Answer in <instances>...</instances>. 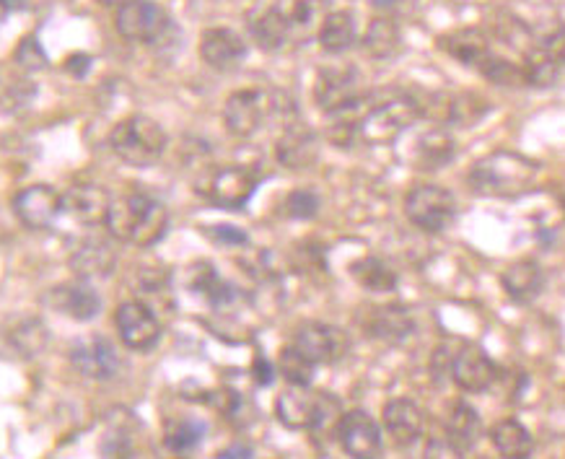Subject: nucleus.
<instances>
[{
	"mask_svg": "<svg viewBox=\"0 0 565 459\" xmlns=\"http://www.w3.org/2000/svg\"><path fill=\"white\" fill-rule=\"evenodd\" d=\"M540 177V166L514 151H493L475 161L467 185L480 198H521Z\"/></svg>",
	"mask_w": 565,
	"mask_h": 459,
	"instance_id": "1",
	"label": "nucleus"
},
{
	"mask_svg": "<svg viewBox=\"0 0 565 459\" xmlns=\"http://www.w3.org/2000/svg\"><path fill=\"white\" fill-rule=\"evenodd\" d=\"M104 226L120 242L135 244V247H151L166 234L169 213H166L164 203H159L151 195L130 192V195H122V198L109 203Z\"/></svg>",
	"mask_w": 565,
	"mask_h": 459,
	"instance_id": "2",
	"label": "nucleus"
},
{
	"mask_svg": "<svg viewBox=\"0 0 565 459\" xmlns=\"http://www.w3.org/2000/svg\"><path fill=\"white\" fill-rule=\"evenodd\" d=\"M278 421L293 431H332L340 423V402L327 392H312L309 387H293L280 392L275 400Z\"/></svg>",
	"mask_w": 565,
	"mask_h": 459,
	"instance_id": "3",
	"label": "nucleus"
},
{
	"mask_svg": "<svg viewBox=\"0 0 565 459\" xmlns=\"http://www.w3.org/2000/svg\"><path fill=\"white\" fill-rule=\"evenodd\" d=\"M109 146L117 153V159H122L125 164L146 169L164 156L166 133L151 117L133 115L112 130Z\"/></svg>",
	"mask_w": 565,
	"mask_h": 459,
	"instance_id": "4",
	"label": "nucleus"
},
{
	"mask_svg": "<svg viewBox=\"0 0 565 459\" xmlns=\"http://www.w3.org/2000/svg\"><path fill=\"white\" fill-rule=\"evenodd\" d=\"M420 115H423V109L413 96H394L366 112V117L358 122V138L369 146H384L413 128Z\"/></svg>",
	"mask_w": 565,
	"mask_h": 459,
	"instance_id": "5",
	"label": "nucleus"
},
{
	"mask_svg": "<svg viewBox=\"0 0 565 459\" xmlns=\"http://www.w3.org/2000/svg\"><path fill=\"white\" fill-rule=\"evenodd\" d=\"M407 218L426 234H441L457 218V198L441 185H415L405 198Z\"/></svg>",
	"mask_w": 565,
	"mask_h": 459,
	"instance_id": "6",
	"label": "nucleus"
},
{
	"mask_svg": "<svg viewBox=\"0 0 565 459\" xmlns=\"http://www.w3.org/2000/svg\"><path fill=\"white\" fill-rule=\"evenodd\" d=\"M363 99V83L356 68L332 65L322 68L314 81V102L327 115H345Z\"/></svg>",
	"mask_w": 565,
	"mask_h": 459,
	"instance_id": "7",
	"label": "nucleus"
},
{
	"mask_svg": "<svg viewBox=\"0 0 565 459\" xmlns=\"http://www.w3.org/2000/svg\"><path fill=\"white\" fill-rule=\"evenodd\" d=\"M260 187V177L249 166H221L210 172L205 187H200L205 198L226 211H242Z\"/></svg>",
	"mask_w": 565,
	"mask_h": 459,
	"instance_id": "8",
	"label": "nucleus"
},
{
	"mask_svg": "<svg viewBox=\"0 0 565 459\" xmlns=\"http://www.w3.org/2000/svg\"><path fill=\"white\" fill-rule=\"evenodd\" d=\"M115 26L127 42L153 45L169 32V13L153 0H127L117 8Z\"/></svg>",
	"mask_w": 565,
	"mask_h": 459,
	"instance_id": "9",
	"label": "nucleus"
},
{
	"mask_svg": "<svg viewBox=\"0 0 565 459\" xmlns=\"http://www.w3.org/2000/svg\"><path fill=\"white\" fill-rule=\"evenodd\" d=\"M273 107L275 104L270 102V96L265 91H234L226 99V107H223V125L236 138H252L254 133H260Z\"/></svg>",
	"mask_w": 565,
	"mask_h": 459,
	"instance_id": "10",
	"label": "nucleus"
},
{
	"mask_svg": "<svg viewBox=\"0 0 565 459\" xmlns=\"http://www.w3.org/2000/svg\"><path fill=\"white\" fill-rule=\"evenodd\" d=\"M293 345L304 353L314 366L319 364H337L345 358L350 348V340L345 330L324 322H301L293 332Z\"/></svg>",
	"mask_w": 565,
	"mask_h": 459,
	"instance_id": "11",
	"label": "nucleus"
},
{
	"mask_svg": "<svg viewBox=\"0 0 565 459\" xmlns=\"http://www.w3.org/2000/svg\"><path fill=\"white\" fill-rule=\"evenodd\" d=\"M115 325L122 343L130 351H151L161 338V322L156 319L151 306L143 304V301H125V304L117 306Z\"/></svg>",
	"mask_w": 565,
	"mask_h": 459,
	"instance_id": "12",
	"label": "nucleus"
},
{
	"mask_svg": "<svg viewBox=\"0 0 565 459\" xmlns=\"http://www.w3.org/2000/svg\"><path fill=\"white\" fill-rule=\"evenodd\" d=\"M70 364L81 377L96 379V382H109L115 379L122 369L120 353L107 338H83L73 345L70 351Z\"/></svg>",
	"mask_w": 565,
	"mask_h": 459,
	"instance_id": "13",
	"label": "nucleus"
},
{
	"mask_svg": "<svg viewBox=\"0 0 565 459\" xmlns=\"http://www.w3.org/2000/svg\"><path fill=\"white\" fill-rule=\"evenodd\" d=\"M335 436L345 454L356 459L379 457L381 452V431L379 423L371 418L366 410H350L340 415V423L335 428Z\"/></svg>",
	"mask_w": 565,
	"mask_h": 459,
	"instance_id": "14",
	"label": "nucleus"
},
{
	"mask_svg": "<svg viewBox=\"0 0 565 459\" xmlns=\"http://www.w3.org/2000/svg\"><path fill=\"white\" fill-rule=\"evenodd\" d=\"M449 374L454 379V384L459 389H464V392H485V389H490L493 382H496L498 369L483 348L464 345V348H459L451 356Z\"/></svg>",
	"mask_w": 565,
	"mask_h": 459,
	"instance_id": "15",
	"label": "nucleus"
},
{
	"mask_svg": "<svg viewBox=\"0 0 565 459\" xmlns=\"http://www.w3.org/2000/svg\"><path fill=\"white\" fill-rule=\"evenodd\" d=\"M63 211V195L50 185H32L13 198V213L29 229H47Z\"/></svg>",
	"mask_w": 565,
	"mask_h": 459,
	"instance_id": "16",
	"label": "nucleus"
},
{
	"mask_svg": "<svg viewBox=\"0 0 565 459\" xmlns=\"http://www.w3.org/2000/svg\"><path fill=\"white\" fill-rule=\"evenodd\" d=\"M200 58L213 71H236L244 63V58H247V42L234 29L216 26V29H208L200 37Z\"/></svg>",
	"mask_w": 565,
	"mask_h": 459,
	"instance_id": "17",
	"label": "nucleus"
},
{
	"mask_svg": "<svg viewBox=\"0 0 565 459\" xmlns=\"http://www.w3.org/2000/svg\"><path fill=\"white\" fill-rule=\"evenodd\" d=\"M363 330L371 338L381 340V343L397 345L405 343L415 330V319L410 314V309L402 304H384V306H371L369 314L361 319Z\"/></svg>",
	"mask_w": 565,
	"mask_h": 459,
	"instance_id": "18",
	"label": "nucleus"
},
{
	"mask_svg": "<svg viewBox=\"0 0 565 459\" xmlns=\"http://www.w3.org/2000/svg\"><path fill=\"white\" fill-rule=\"evenodd\" d=\"M50 301L58 312L68 314L70 319H78V322H89L102 312V296L86 278H76V281L52 288Z\"/></svg>",
	"mask_w": 565,
	"mask_h": 459,
	"instance_id": "19",
	"label": "nucleus"
},
{
	"mask_svg": "<svg viewBox=\"0 0 565 459\" xmlns=\"http://www.w3.org/2000/svg\"><path fill=\"white\" fill-rule=\"evenodd\" d=\"M457 156V143L446 130L433 128L420 133L413 141L410 151H407V161L410 166L420 169V172H436L451 164V159Z\"/></svg>",
	"mask_w": 565,
	"mask_h": 459,
	"instance_id": "20",
	"label": "nucleus"
},
{
	"mask_svg": "<svg viewBox=\"0 0 565 459\" xmlns=\"http://www.w3.org/2000/svg\"><path fill=\"white\" fill-rule=\"evenodd\" d=\"M275 156L286 169H309L319 159V143L314 133L299 122H293L283 130V135L275 143Z\"/></svg>",
	"mask_w": 565,
	"mask_h": 459,
	"instance_id": "21",
	"label": "nucleus"
},
{
	"mask_svg": "<svg viewBox=\"0 0 565 459\" xmlns=\"http://www.w3.org/2000/svg\"><path fill=\"white\" fill-rule=\"evenodd\" d=\"M384 428L394 444L410 447L423 436V410L413 400L397 397L384 405Z\"/></svg>",
	"mask_w": 565,
	"mask_h": 459,
	"instance_id": "22",
	"label": "nucleus"
},
{
	"mask_svg": "<svg viewBox=\"0 0 565 459\" xmlns=\"http://www.w3.org/2000/svg\"><path fill=\"white\" fill-rule=\"evenodd\" d=\"M428 104H433V117L436 120H446L451 125H459V128H472V125H477L490 112L488 99L480 94H472V91L441 96V102Z\"/></svg>",
	"mask_w": 565,
	"mask_h": 459,
	"instance_id": "23",
	"label": "nucleus"
},
{
	"mask_svg": "<svg viewBox=\"0 0 565 459\" xmlns=\"http://www.w3.org/2000/svg\"><path fill=\"white\" fill-rule=\"evenodd\" d=\"M70 268L76 278H107L117 268V252L109 247L104 239H89V242L78 244L76 252L70 255Z\"/></svg>",
	"mask_w": 565,
	"mask_h": 459,
	"instance_id": "24",
	"label": "nucleus"
},
{
	"mask_svg": "<svg viewBox=\"0 0 565 459\" xmlns=\"http://www.w3.org/2000/svg\"><path fill=\"white\" fill-rule=\"evenodd\" d=\"M109 203L112 200H109L107 192L96 185H76L70 187L68 195H63V208L83 226L102 224L107 218Z\"/></svg>",
	"mask_w": 565,
	"mask_h": 459,
	"instance_id": "25",
	"label": "nucleus"
},
{
	"mask_svg": "<svg viewBox=\"0 0 565 459\" xmlns=\"http://www.w3.org/2000/svg\"><path fill=\"white\" fill-rule=\"evenodd\" d=\"M480 436H483V421H480L477 410L467 402H454L449 418H446V444L451 452H470Z\"/></svg>",
	"mask_w": 565,
	"mask_h": 459,
	"instance_id": "26",
	"label": "nucleus"
},
{
	"mask_svg": "<svg viewBox=\"0 0 565 459\" xmlns=\"http://www.w3.org/2000/svg\"><path fill=\"white\" fill-rule=\"evenodd\" d=\"M501 283H503V291L514 301L519 304H529L534 301L537 296L542 294V270L537 262L532 260H519V262H511L501 275Z\"/></svg>",
	"mask_w": 565,
	"mask_h": 459,
	"instance_id": "27",
	"label": "nucleus"
},
{
	"mask_svg": "<svg viewBox=\"0 0 565 459\" xmlns=\"http://www.w3.org/2000/svg\"><path fill=\"white\" fill-rule=\"evenodd\" d=\"M439 50L462 65H480L490 55L488 37L480 29H459L439 37Z\"/></svg>",
	"mask_w": 565,
	"mask_h": 459,
	"instance_id": "28",
	"label": "nucleus"
},
{
	"mask_svg": "<svg viewBox=\"0 0 565 459\" xmlns=\"http://www.w3.org/2000/svg\"><path fill=\"white\" fill-rule=\"evenodd\" d=\"M190 286L192 291L205 296L208 304L216 306V309H226V306H231L236 301V288L223 281L210 262H197L190 273Z\"/></svg>",
	"mask_w": 565,
	"mask_h": 459,
	"instance_id": "29",
	"label": "nucleus"
},
{
	"mask_svg": "<svg viewBox=\"0 0 565 459\" xmlns=\"http://www.w3.org/2000/svg\"><path fill=\"white\" fill-rule=\"evenodd\" d=\"M319 45L324 52L340 55L356 45V19L350 11H332L319 26Z\"/></svg>",
	"mask_w": 565,
	"mask_h": 459,
	"instance_id": "30",
	"label": "nucleus"
},
{
	"mask_svg": "<svg viewBox=\"0 0 565 459\" xmlns=\"http://www.w3.org/2000/svg\"><path fill=\"white\" fill-rule=\"evenodd\" d=\"M402 47V32L400 24L392 16H379L369 24L366 34H363V50L369 52L376 60L394 58Z\"/></svg>",
	"mask_w": 565,
	"mask_h": 459,
	"instance_id": "31",
	"label": "nucleus"
},
{
	"mask_svg": "<svg viewBox=\"0 0 565 459\" xmlns=\"http://www.w3.org/2000/svg\"><path fill=\"white\" fill-rule=\"evenodd\" d=\"M249 32H252L254 42L267 52H275L286 45L291 37V24H288L286 11L280 8H267L257 19L249 21Z\"/></svg>",
	"mask_w": 565,
	"mask_h": 459,
	"instance_id": "32",
	"label": "nucleus"
},
{
	"mask_svg": "<svg viewBox=\"0 0 565 459\" xmlns=\"http://www.w3.org/2000/svg\"><path fill=\"white\" fill-rule=\"evenodd\" d=\"M490 441H493L496 452L506 459L532 457L534 439H532V434H529L527 428L521 426L519 421L496 423V426H493V431H490Z\"/></svg>",
	"mask_w": 565,
	"mask_h": 459,
	"instance_id": "33",
	"label": "nucleus"
},
{
	"mask_svg": "<svg viewBox=\"0 0 565 459\" xmlns=\"http://www.w3.org/2000/svg\"><path fill=\"white\" fill-rule=\"evenodd\" d=\"M350 275L358 286H363L366 291H374V294H387L394 291L397 286V273L389 268L387 262L379 260V257H363L350 265Z\"/></svg>",
	"mask_w": 565,
	"mask_h": 459,
	"instance_id": "34",
	"label": "nucleus"
},
{
	"mask_svg": "<svg viewBox=\"0 0 565 459\" xmlns=\"http://www.w3.org/2000/svg\"><path fill=\"white\" fill-rule=\"evenodd\" d=\"M521 68H524V76H527L529 86H537V89H550V86H555L560 73H563V65L555 63L540 45L527 52V60H524Z\"/></svg>",
	"mask_w": 565,
	"mask_h": 459,
	"instance_id": "35",
	"label": "nucleus"
},
{
	"mask_svg": "<svg viewBox=\"0 0 565 459\" xmlns=\"http://www.w3.org/2000/svg\"><path fill=\"white\" fill-rule=\"evenodd\" d=\"M278 371L283 374V379H286L288 384H293V387H309L314 379V364L299 351V348H296V345H288V348L280 351Z\"/></svg>",
	"mask_w": 565,
	"mask_h": 459,
	"instance_id": "36",
	"label": "nucleus"
},
{
	"mask_svg": "<svg viewBox=\"0 0 565 459\" xmlns=\"http://www.w3.org/2000/svg\"><path fill=\"white\" fill-rule=\"evenodd\" d=\"M477 71L483 73L490 83H496V86H506V89H521V86H527L524 68L511 63V60L496 58V55H488L483 63L477 65Z\"/></svg>",
	"mask_w": 565,
	"mask_h": 459,
	"instance_id": "37",
	"label": "nucleus"
},
{
	"mask_svg": "<svg viewBox=\"0 0 565 459\" xmlns=\"http://www.w3.org/2000/svg\"><path fill=\"white\" fill-rule=\"evenodd\" d=\"M205 426L200 421H177L169 426L164 436V444L169 452L174 454H187L192 449H197V444L203 441Z\"/></svg>",
	"mask_w": 565,
	"mask_h": 459,
	"instance_id": "38",
	"label": "nucleus"
},
{
	"mask_svg": "<svg viewBox=\"0 0 565 459\" xmlns=\"http://www.w3.org/2000/svg\"><path fill=\"white\" fill-rule=\"evenodd\" d=\"M286 213L299 221H309L319 213V198L312 190H293L286 198Z\"/></svg>",
	"mask_w": 565,
	"mask_h": 459,
	"instance_id": "39",
	"label": "nucleus"
},
{
	"mask_svg": "<svg viewBox=\"0 0 565 459\" xmlns=\"http://www.w3.org/2000/svg\"><path fill=\"white\" fill-rule=\"evenodd\" d=\"M13 58H16V65H21L24 71H45L47 65V55L45 50L39 47V42L34 37H26L16 52H13Z\"/></svg>",
	"mask_w": 565,
	"mask_h": 459,
	"instance_id": "40",
	"label": "nucleus"
},
{
	"mask_svg": "<svg viewBox=\"0 0 565 459\" xmlns=\"http://www.w3.org/2000/svg\"><path fill=\"white\" fill-rule=\"evenodd\" d=\"M317 8V0H296L291 11L286 13L291 32H306V29H312L314 19H317Z\"/></svg>",
	"mask_w": 565,
	"mask_h": 459,
	"instance_id": "41",
	"label": "nucleus"
},
{
	"mask_svg": "<svg viewBox=\"0 0 565 459\" xmlns=\"http://www.w3.org/2000/svg\"><path fill=\"white\" fill-rule=\"evenodd\" d=\"M205 234H208L216 244H221V247H242V244L249 242L247 231L236 229V226L229 224L210 226V229H205Z\"/></svg>",
	"mask_w": 565,
	"mask_h": 459,
	"instance_id": "42",
	"label": "nucleus"
},
{
	"mask_svg": "<svg viewBox=\"0 0 565 459\" xmlns=\"http://www.w3.org/2000/svg\"><path fill=\"white\" fill-rule=\"evenodd\" d=\"M540 47L555 60V63H560L565 68V29L563 26H558V29H553V32H547L545 37H542Z\"/></svg>",
	"mask_w": 565,
	"mask_h": 459,
	"instance_id": "43",
	"label": "nucleus"
},
{
	"mask_svg": "<svg viewBox=\"0 0 565 459\" xmlns=\"http://www.w3.org/2000/svg\"><path fill=\"white\" fill-rule=\"evenodd\" d=\"M252 379L260 387H270L273 384V379H275V366L267 361V358H262V356H257L254 358V366H252Z\"/></svg>",
	"mask_w": 565,
	"mask_h": 459,
	"instance_id": "44",
	"label": "nucleus"
},
{
	"mask_svg": "<svg viewBox=\"0 0 565 459\" xmlns=\"http://www.w3.org/2000/svg\"><path fill=\"white\" fill-rule=\"evenodd\" d=\"M89 65H91V58L86 55V52H83V55H70L68 63H65V71L73 73L76 78H81V76H86Z\"/></svg>",
	"mask_w": 565,
	"mask_h": 459,
	"instance_id": "45",
	"label": "nucleus"
},
{
	"mask_svg": "<svg viewBox=\"0 0 565 459\" xmlns=\"http://www.w3.org/2000/svg\"><path fill=\"white\" fill-rule=\"evenodd\" d=\"M413 0H371V6L381 13H397V11H405Z\"/></svg>",
	"mask_w": 565,
	"mask_h": 459,
	"instance_id": "46",
	"label": "nucleus"
},
{
	"mask_svg": "<svg viewBox=\"0 0 565 459\" xmlns=\"http://www.w3.org/2000/svg\"><path fill=\"white\" fill-rule=\"evenodd\" d=\"M218 457H221V459H226V457H252V449H249V447H229V449H223Z\"/></svg>",
	"mask_w": 565,
	"mask_h": 459,
	"instance_id": "47",
	"label": "nucleus"
},
{
	"mask_svg": "<svg viewBox=\"0 0 565 459\" xmlns=\"http://www.w3.org/2000/svg\"><path fill=\"white\" fill-rule=\"evenodd\" d=\"M102 6H122V3H127V0H99Z\"/></svg>",
	"mask_w": 565,
	"mask_h": 459,
	"instance_id": "48",
	"label": "nucleus"
},
{
	"mask_svg": "<svg viewBox=\"0 0 565 459\" xmlns=\"http://www.w3.org/2000/svg\"><path fill=\"white\" fill-rule=\"evenodd\" d=\"M6 8H8L6 0H0V19H3V16H6Z\"/></svg>",
	"mask_w": 565,
	"mask_h": 459,
	"instance_id": "49",
	"label": "nucleus"
}]
</instances>
